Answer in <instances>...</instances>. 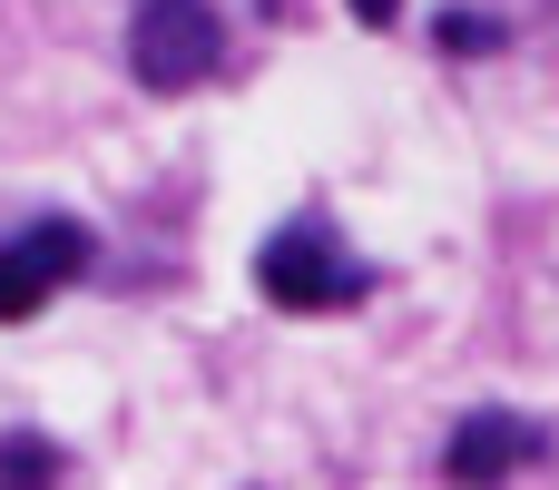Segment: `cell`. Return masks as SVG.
Listing matches in <instances>:
<instances>
[{
    "label": "cell",
    "instance_id": "6da1fadb",
    "mask_svg": "<svg viewBox=\"0 0 559 490\" xmlns=\"http://www.w3.org/2000/svg\"><path fill=\"white\" fill-rule=\"evenodd\" d=\"M373 285H383V265H364L324 216H295L255 246V295L275 314H354Z\"/></svg>",
    "mask_w": 559,
    "mask_h": 490
},
{
    "label": "cell",
    "instance_id": "7a4b0ae2",
    "mask_svg": "<svg viewBox=\"0 0 559 490\" xmlns=\"http://www.w3.org/2000/svg\"><path fill=\"white\" fill-rule=\"evenodd\" d=\"M128 69H138V88H157V98L206 88V79L226 69V20H216V0H138V20H128Z\"/></svg>",
    "mask_w": 559,
    "mask_h": 490
},
{
    "label": "cell",
    "instance_id": "3957f363",
    "mask_svg": "<svg viewBox=\"0 0 559 490\" xmlns=\"http://www.w3.org/2000/svg\"><path fill=\"white\" fill-rule=\"evenodd\" d=\"M88 255H98V236H88V216H29V226H10L0 236V324H29L49 295H69L79 275H88Z\"/></svg>",
    "mask_w": 559,
    "mask_h": 490
},
{
    "label": "cell",
    "instance_id": "277c9868",
    "mask_svg": "<svg viewBox=\"0 0 559 490\" xmlns=\"http://www.w3.org/2000/svg\"><path fill=\"white\" fill-rule=\"evenodd\" d=\"M540 462H550V422H531L511 403L462 413L452 442H442V481L452 490H501V481H521V471H540Z\"/></svg>",
    "mask_w": 559,
    "mask_h": 490
},
{
    "label": "cell",
    "instance_id": "5b68a950",
    "mask_svg": "<svg viewBox=\"0 0 559 490\" xmlns=\"http://www.w3.org/2000/svg\"><path fill=\"white\" fill-rule=\"evenodd\" d=\"M0 490H69V452L49 432H0Z\"/></svg>",
    "mask_w": 559,
    "mask_h": 490
},
{
    "label": "cell",
    "instance_id": "8992f818",
    "mask_svg": "<svg viewBox=\"0 0 559 490\" xmlns=\"http://www.w3.org/2000/svg\"><path fill=\"white\" fill-rule=\"evenodd\" d=\"M432 39H442V49H501L511 29H501V20H472V10H442V20H432Z\"/></svg>",
    "mask_w": 559,
    "mask_h": 490
},
{
    "label": "cell",
    "instance_id": "52a82bcc",
    "mask_svg": "<svg viewBox=\"0 0 559 490\" xmlns=\"http://www.w3.org/2000/svg\"><path fill=\"white\" fill-rule=\"evenodd\" d=\"M393 10H403V0H354V20H364V29H393Z\"/></svg>",
    "mask_w": 559,
    "mask_h": 490
}]
</instances>
